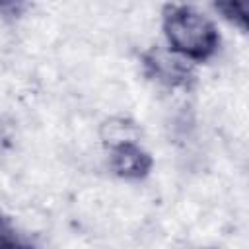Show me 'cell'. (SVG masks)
I'll use <instances>...</instances> for the list:
<instances>
[{"mask_svg":"<svg viewBox=\"0 0 249 249\" xmlns=\"http://www.w3.org/2000/svg\"><path fill=\"white\" fill-rule=\"evenodd\" d=\"M111 169L124 179H142L152 169V156L132 140L113 142Z\"/></svg>","mask_w":249,"mask_h":249,"instance_id":"cell-3","label":"cell"},{"mask_svg":"<svg viewBox=\"0 0 249 249\" xmlns=\"http://www.w3.org/2000/svg\"><path fill=\"white\" fill-rule=\"evenodd\" d=\"M163 33L173 51L193 60L210 58L220 45L216 25L185 4H167L163 8Z\"/></svg>","mask_w":249,"mask_h":249,"instance_id":"cell-1","label":"cell"},{"mask_svg":"<svg viewBox=\"0 0 249 249\" xmlns=\"http://www.w3.org/2000/svg\"><path fill=\"white\" fill-rule=\"evenodd\" d=\"M195 249H216V247H195Z\"/></svg>","mask_w":249,"mask_h":249,"instance_id":"cell-6","label":"cell"},{"mask_svg":"<svg viewBox=\"0 0 249 249\" xmlns=\"http://www.w3.org/2000/svg\"><path fill=\"white\" fill-rule=\"evenodd\" d=\"M0 249H35L27 239L18 235L10 218L0 210Z\"/></svg>","mask_w":249,"mask_h":249,"instance_id":"cell-4","label":"cell"},{"mask_svg":"<svg viewBox=\"0 0 249 249\" xmlns=\"http://www.w3.org/2000/svg\"><path fill=\"white\" fill-rule=\"evenodd\" d=\"M142 62H144V70L150 78H154L169 88L189 89L195 84L193 70L179 58H173L160 49H152V51L144 53Z\"/></svg>","mask_w":249,"mask_h":249,"instance_id":"cell-2","label":"cell"},{"mask_svg":"<svg viewBox=\"0 0 249 249\" xmlns=\"http://www.w3.org/2000/svg\"><path fill=\"white\" fill-rule=\"evenodd\" d=\"M214 8H216L218 12H222L224 18H228L230 21H233L235 25H239L241 29L247 27L245 4H241V2H218V4H214Z\"/></svg>","mask_w":249,"mask_h":249,"instance_id":"cell-5","label":"cell"}]
</instances>
